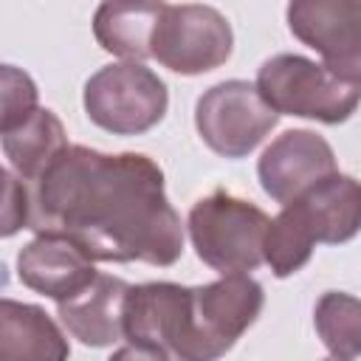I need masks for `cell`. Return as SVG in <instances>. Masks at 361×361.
Returning a JSON list of instances; mask_svg holds the SVG:
<instances>
[{
    "label": "cell",
    "mask_w": 361,
    "mask_h": 361,
    "mask_svg": "<svg viewBox=\"0 0 361 361\" xmlns=\"http://www.w3.org/2000/svg\"><path fill=\"white\" fill-rule=\"evenodd\" d=\"M231 25L214 6H161L149 45V54L158 59V65L180 76H200L220 68L231 56Z\"/></svg>",
    "instance_id": "5b68a950"
},
{
    "label": "cell",
    "mask_w": 361,
    "mask_h": 361,
    "mask_svg": "<svg viewBox=\"0 0 361 361\" xmlns=\"http://www.w3.org/2000/svg\"><path fill=\"white\" fill-rule=\"evenodd\" d=\"M257 175L262 192L288 206L327 175H336V152L313 130H285L262 149Z\"/></svg>",
    "instance_id": "30bf717a"
},
{
    "label": "cell",
    "mask_w": 361,
    "mask_h": 361,
    "mask_svg": "<svg viewBox=\"0 0 361 361\" xmlns=\"http://www.w3.org/2000/svg\"><path fill=\"white\" fill-rule=\"evenodd\" d=\"M17 276L25 288L59 302L82 293L99 274L93 259L62 234H37L17 254Z\"/></svg>",
    "instance_id": "8fae6325"
},
{
    "label": "cell",
    "mask_w": 361,
    "mask_h": 361,
    "mask_svg": "<svg viewBox=\"0 0 361 361\" xmlns=\"http://www.w3.org/2000/svg\"><path fill=\"white\" fill-rule=\"evenodd\" d=\"M164 3H102L93 14L96 42L127 62L152 59V31Z\"/></svg>",
    "instance_id": "2e32d148"
},
{
    "label": "cell",
    "mask_w": 361,
    "mask_h": 361,
    "mask_svg": "<svg viewBox=\"0 0 361 361\" xmlns=\"http://www.w3.org/2000/svg\"><path fill=\"white\" fill-rule=\"evenodd\" d=\"M133 285L121 276L99 274L82 293L56 305L65 330L85 347H110L124 338V305Z\"/></svg>",
    "instance_id": "4fadbf2b"
},
{
    "label": "cell",
    "mask_w": 361,
    "mask_h": 361,
    "mask_svg": "<svg viewBox=\"0 0 361 361\" xmlns=\"http://www.w3.org/2000/svg\"><path fill=\"white\" fill-rule=\"evenodd\" d=\"M0 135L8 169L25 183H37L42 172L54 164V158L71 147L62 121L48 107H39L34 116L8 130H0Z\"/></svg>",
    "instance_id": "9a60e30c"
},
{
    "label": "cell",
    "mask_w": 361,
    "mask_h": 361,
    "mask_svg": "<svg viewBox=\"0 0 361 361\" xmlns=\"http://www.w3.org/2000/svg\"><path fill=\"white\" fill-rule=\"evenodd\" d=\"M324 361H347V358H333V355H330V358H324Z\"/></svg>",
    "instance_id": "44dd1931"
},
{
    "label": "cell",
    "mask_w": 361,
    "mask_h": 361,
    "mask_svg": "<svg viewBox=\"0 0 361 361\" xmlns=\"http://www.w3.org/2000/svg\"><path fill=\"white\" fill-rule=\"evenodd\" d=\"M265 293L251 274H228L195 288V324L203 361L223 358L262 313Z\"/></svg>",
    "instance_id": "9c48e42d"
},
{
    "label": "cell",
    "mask_w": 361,
    "mask_h": 361,
    "mask_svg": "<svg viewBox=\"0 0 361 361\" xmlns=\"http://www.w3.org/2000/svg\"><path fill=\"white\" fill-rule=\"evenodd\" d=\"M274 113L259 96L257 85L245 79H226L212 85L195 104V127L203 144L220 158H245L276 127Z\"/></svg>",
    "instance_id": "52a82bcc"
},
{
    "label": "cell",
    "mask_w": 361,
    "mask_h": 361,
    "mask_svg": "<svg viewBox=\"0 0 361 361\" xmlns=\"http://www.w3.org/2000/svg\"><path fill=\"white\" fill-rule=\"evenodd\" d=\"M107 361H172V355L149 344H124Z\"/></svg>",
    "instance_id": "ffe728a7"
},
{
    "label": "cell",
    "mask_w": 361,
    "mask_h": 361,
    "mask_svg": "<svg viewBox=\"0 0 361 361\" xmlns=\"http://www.w3.org/2000/svg\"><path fill=\"white\" fill-rule=\"evenodd\" d=\"M282 209L293 214L313 245H341L361 231V180L341 172L327 175Z\"/></svg>",
    "instance_id": "7c38bea8"
},
{
    "label": "cell",
    "mask_w": 361,
    "mask_h": 361,
    "mask_svg": "<svg viewBox=\"0 0 361 361\" xmlns=\"http://www.w3.org/2000/svg\"><path fill=\"white\" fill-rule=\"evenodd\" d=\"M39 90L34 85V79L14 68V65H3V118H0V130H8L20 121H25L28 116H34L39 110L37 104Z\"/></svg>",
    "instance_id": "ac0fdd59"
},
{
    "label": "cell",
    "mask_w": 361,
    "mask_h": 361,
    "mask_svg": "<svg viewBox=\"0 0 361 361\" xmlns=\"http://www.w3.org/2000/svg\"><path fill=\"white\" fill-rule=\"evenodd\" d=\"M71 344L39 307L17 299L0 302V361H68Z\"/></svg>",
    "instance_id": "5bb4252c"
},
{
    "label": "cell",
    "mask_w": 361,
    "mask_h": 361,
    "mask_svg": "<svg viewBox=\"0 0 361 361\" xmlns=\"http://www.w3.org/2000/svg\"><path fill=\"white\" fill-rule=\"evenodd\" d=\"M124 338L158 347L178 361H203L195 327V288L178 282L133 285L124 305Z\"/></svg>",
    "instance_id": "8992f818"
},
{
    "label": "cell",
    "mask_w": 361,
    "mask_h": 361,
    "mask_svg": "<svg viewBox=\"0 0 361 361\" xmlns=\"http://www.w3.org/2000/svg\"><path fill=\"white\" fill-rule=\"evenodd\" d=\"M82 104L96 127L113 135H141L166 116L169 90L144 62H116L85 82Z\"/></svg>",
    "instance_id": "277c9868"
},
{
    "label": "cell",
    "mask_w": 361,
    "mask_h": 361,
    "mask_svg": "<svg viewBox=\"0 0 361 361\" xmlns=\"http://www.w3.org/2000/svg\"><path fill=\"white\" fill-rule=\"evenodd\" d=\"M313 324L333 358L361 355V299L344 290H327L313 307Z\"/></svg>",
    "instance_id": "e0dca14e"
},
{
    "label": "cell",
    "mask_w": 361,
    "mask_h": 361,
    "mask_svg": "<svg viewBox=\"0 0 361 361\" xmlns=\"http://www.w3.org/2000/svg\"><path fill=\"white\" fill-rule=\"evenodd\" d=\"M268 226L271 217L259 206L223 189L200 197L186 217L197 259H203L220 276L248 274L265 262L262 245Z\"/></svg>",
    "instance_id": "7a4b0ae2"
},
{
    "label": "cell",
    "mask_w": 361,
    "mask_h": 361,
    "mask_svg": "<svg viewBox=\"0 0 361 361\" xmlns=\"http://www.w3.org/2000/svg\"><path fill=\"white\" fill-rule=\"evenodd\" d=\"M31 223V186L11 169H3V237H14Z\"/></svg>",
    "instance_id": "d6986e66"
},
{
    "label": "cell",
    "mask_w": 361,
    "mask_h": 361,
    "mask_svg": "<svg viewBox=\"0 0 361 361\" xmlns=\"http://www.w3.org/2000/svg\"><path fill=\"white\" fill-rule=\"evenodd\" d=\"M31 231L73 240L93 262L169 268L183 254L180 214L164 169L144 152L71 144L31 183Z\"/></svg>",
    "instance_id": "6da1fadb"
},
{
    "label": "cell",
    "mask_w": 361,
    "mask_h": 361,
    "mask_svg": "<svg viewBox=\"0 0 361 361\" xmlns=\"http://www.w3.org/2000/svg\"><path fill=\"white\" fill-rule=\"evenodd\" d=\"M254 85L274 113L322 124H341L361 104V85L338 79L302 54H276L265 59Z\"/></svg>",
    "instance_id": "3957f363"
},
{
    "label": "cell",
    "mask_w": 361,
    "mask_h": 361,
    "mask_svg": "<svg viewBox=\"0 0 361 361\" xmlns=\"http://www.w3.org/2000/svg\"><path fill=\"white\" fill-rule=\"evenodd\" d=\"M290 34L313 48L330 73L361 85V3L293 0L285 11Z\"/></svg>",
    "instance_id": "ba28073f"
}]
</instances>
